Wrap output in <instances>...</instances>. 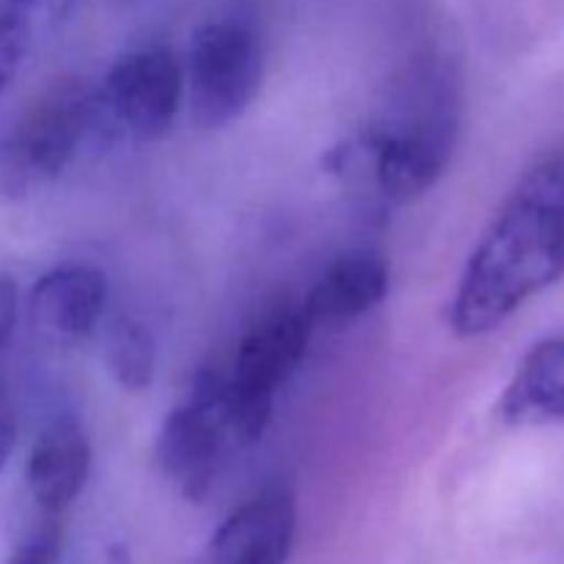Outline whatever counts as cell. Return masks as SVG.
I'll use <instances>...</instances> for the list:
<instances>
[{
	"mask_svg": "<svg viewBox=\"0 0 564 564\" xmlns=\"http://www.w3.org/2000/svg\"><path fill=\"white\" fill-rule=\"evenodd\" d=\"M564 275V152L518 180L474 248L449 308L460 339L490 334Z\"/></svg>",
	"mask_w": 564,
	"mask_h": 564,
	"instance_id": "6da1fadb",
	"label": "cell"
},
{
	"mask_svg": "<svg viewBox=\"0 0 564 564\" xmlns=\"http://www.w3.org/2000/svg\"><path fill=\"white\" fill-rule=\"evenodd\" d=\"M102 138L97 91L75 77L39 94L0 141V196L25 198L58 180L83 143Z\"/></svg>",
	"mask_w": 564,
	"mask_h": 564,
	"instance_id": "7a4b0ae2",
	"label": "cell"
},
{
	"mask_svg": "<svg viewBox=\"0 0 564 564\" xmlns=\"http://www.w3.org/2000/svg\"><path fill=\"white\" fill-rule=\"evenodd\" d=\"M264 58L253 28L237 20L207 22L187 50V105L202 130L240 119L262 88Z\"/></svg>",
	"mask_w": 564,
	"mask_h": 564,
	"instance_id": "3957f363",
	"label": "cell"
},
{
	"mask_svg": "<svg viewBox=\"0 0 564 564\" xmlns=\"http://www.w3.org/2000/svg\"><path fill=\"white\" fill-rule=\"evenodd\" d=\"M185 75L165 47L121 55L97 91L102 138L152 143L163 138L180 113Z\"/></svg>",
	"mask_w": 564,
	"mask_h": 564,
	"instance_id": "277c9868",
	"label": "cell"
},
{
	"mask_svg": "<svg viewBox=\"0 0 564 564\" xmlns=\"http://www.w3.org/2000/svg\"><path fill=\"white\" fill-rule=\"evenodd\" d=\"M312 330L301 308H279L259 319L240 339L229 369H224L226 394L273 408L275 391L301 367Z\"/></svg>",
	"mask_w": 564,
	"mask_h": 564,
	"instance_id": "5b68a950",
	"label": "cell"
},
{
	"mask_svg": "<svg viewBox=\"0 0 564 564\" xmlns=\"http://www.w3.org/2000/svg\"><path fill=\"white\" fill-rule=\"evenodd\" d=\"M455 141L457 119L452 110H433L402 130L380 132L375 138L380 193L391 204L422 198L449 165Z\"/></svg>",
	"mask_w": 564,
	"mask_h": 564,
	"instance_id": "8992f818",
	"label": "cell"
},
{
	"mask_svg": "<svg viewBox=\"0 0 564 564\" xmlns=\"http://www.w3.org/2000/svg\"><path fill=\"white\" fill-rule=\"evenodd\" d=\"M108 297V281L91 264H64L33 284L28 312L44 339L55 345H75L86 339L99 323Z\"/></svg>",
	"mask_w": 564,
	"mask_h": 564,
	"instance_id": "52a82bcc",
	"label": "cell"
},
{
	"mask_svg": "<svg viewBox=\"0 0 564 564\" xmlns=\"http://www.w3.org/2000/svg\"><path fill=\"white\" fill-rule=\"evenodd\" d=\"M297 512L290 494H262L231 512L209 540V564H286Z\"/></svg>",
	"mask_w": 564,
	"mask_h": 564,
	"instance_id": "ba28073f",
	"label": "cell"
},
{
	"mask_svg": "<svg viewBox=\"0 0 564 564\" xmlns=\"http://www.w3.org/2000/svg\"><path fill=\"white\" fill-rule=\"evenodd\" d=\"M220 441L224 427L218 413L193 397L165 416L158 435V466L187 501H202L207 496L218 466Z\"/></svg>",
	"mask_w": 564,
	"mask_h": 564,
	"instance_id": "9c48e42d",
	"label": "cell"
},
{
	"mask_svg": "<svg viewBox=\"0 0 564 564\" xmlns=\"http://www.w3.org/2000/svg\"><path fill=\"white\" fill-rule=\"evenodd\" d=\"M389 292V264L375 251H352L336 259L303 303L312 328H336L372 312Z\"/></svg>",
	"mask_w": 564,
	"mask_h": 564,
	"instance_id": "30bf717a",
	"label": "cell"
},
{
	"mask_svg": "<svg viewBox=\"0 0 564 564\" xmlns=\"http://www.w3.org/2000/svg\"><path fill=\"white\" fill-rule=\"evenodd\" d=\"M91 471V444L69 419L50 424L33 444L25 466L28 490L42 512L64 516L86 488Z\"/></svg>",
	"mask_w": 564,
	"mask_h": 564,
	"instance_id": "8fae6325",
	"label": "cell"
},
{
	"mask_svg": "<svg viewBox=\"0 0 564 564\" xmlns=\"http://www.w3.org/2000/svg\"><path fill=\"white\" fill-rule=\"evenodd\" d=\"M499 416L512 427L564 424V330L523 356L501 394Z\"/></svg>",
	"mask_w": 564,
	"mask_h": 564,
	"instance_id": "7c38bea8",
	"label": "cell"
},
{
	"mask_svg": "<svg viewBox=\"0 0 564 564\" xmlns=\"http://www.w3.org/2000/svg\"><path fill=\"white\" fill-rule=\"evenodd\" d=\"M105 364L124 391H147L158 367V345L152 330L132 317H119L105 334Z\"/></svg>",
	"mask_w": 564,
	"mask_h": 564,
	"instance_id": "4fadbf2b",
	"label": "cell"
},
{
	"mask_svg": "<svg viewBox=\"0 0 564 564\" xmlns=\"http://www.w3.org/2000/svg\"><path fill=\"white\" fill-rule=\"evenodd\" d=\"M36 0H0V94L20 72L33 36Z\"/></svg>",
	"mask_w": 564,
	"mask_h": 564,
	"instance_id": "5bb4252c",
	"label": "cell"
},
{
	"mask_svg": "<svg viewBox=\"0 0 564 564\" xmlns=\"http://www.w3.org/2000/svg\"><path fill=\"white\" fill-rule=\"evenodd\" d=\"M64 551V523L55 512H42V521L33 523L20 543L11 549L6 564H61Z\"/></svg>",
	"mask_w": 564,
	"mask_h": 564,
	"instance_id": "9a60e30c",
	"label": "cell"
},
{
	"mask_svg": "<svg viewBox=\"0 0 564 564\" xmlns=\"http://www.w3.org/2000/svg\"><path fill=\"white\" fill-rule=\"evenodd\" d=\"M14 444H17L14 400H11L9 383H6L3 375H0V474H3L11 452H14Z\"/></svg>",
	"mask_w": 564,
	"mask_h": 564,
	"instance_id": "2e32d148",
	"label": "cell"
},
{
	"mask_svg": "<svg viewBox=\"0 0 564 564\" xmlns=\"http://www.w3.org/2000/svg\"><path fill=\"white\" fill-rule=\"evenodd\" d=\"M17 284L11 275L0 273V350L11 341V334L17 328Z\"/></svg>",
	"mask_w": 564,
	"mask_h": 564,
	"instance_id": "e0dca14e",
	"label": "cell"
}]
</instances>
